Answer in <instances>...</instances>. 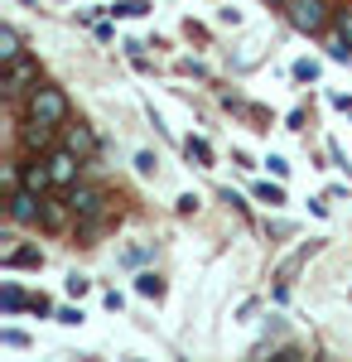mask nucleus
Segmentation results:
<instances>
[{
    "instance_id": "a211bd4d",
    "label": "nucleus",
    "mask_w": 352,
    "mask_h": 362,
    "mask_svg": "<svg viewBox=\"0 0 352 362\" xmlns=\"http://www.w3.org/2000/svg\"><path fill=\"white\" fill-rule=\"evenodd\" d=\"M0 343H5V348H25L29 338L20 334V329H5V334H0Z\"/></svg>"
},
{
    "instance_id": "7ed1b4c3",
    "label": "nucleus",
    "mask_w": 352,
    "mask_h": 362,
    "mask_svg": "<svg viewBox=\"0 0 352 362\" xmlns=\"http://www.w3.org/2000/svg\"><path fill=\"white\" fill-rule=\"evenodd\" d=\"M25 112L34 116V121H49V126H63V121H68V97H63V92H58V87H34V92H29L25 97Z\"/></svg>"
},
{
    "instance_id": "1a4fd4ad",
    "label": "nucleus",
    "mask_w": 352,
    "mask_h": 362,
    "mask_svg": "<svg viewBox=\"0 0 352 362\" xmlns=\"http://www.w3.org/2000/svg\"><path fill=\"white\" fill-rule=\"evenodd\" d=\"M20 266H44V251H39V247H15V251H5V271H20Z\"/></svg>"
},
{
    "instance_id": "4468645a",
    "label": "nucleus",
    "mask_w": 352,
    "mask_h": 362,
    "mask_svg": "<svg viewBox=\"0 0 352 362\" xmlns=\"http://www.w3.org/2000/svg\"><path fill=\"white\" fill-rule=\"evenodd\" d=\"M145 10H150L145 0H116V5H111V15H121V20H140Z\"/></svg>"
},
{
    "instance_id": "f257e3e1",
    "label": "nucleus",
    "mask_w": 352,
    "mask_h": 362,
    "mask_svg": "<svg viewBox=\"0 0 352 362\" xmlns=\"http://www.w3.org/2000/svg\"><path fill=\"white\" fill-rule=\"evenodd\" d=\"M34 87H39V63H34V58L5 63V78H0V97H5V102H25Z\"/></svg>"
},
{
    "instance_id": "20e7f679",
    "label": "nucleus",
    "mask_w": 352,
    "mask_h": 362,
    "mask_svg": "<svg viewBox=\"0 0 352 362\" xmlns=\"http://www.w3.org/2000/svg\"><path fill=\"white\" fill-rule=\"evenodd\" d=\"M44 160H49V174H54V184H58V189H68V184H78L82 165H87V160H82L78 150H68V145H54V150H49Z\"/></svg>"
},
{
    "instance_id": "ddd939ff",
    "label": "nucleus",
    "mask_w": 352,
    "mask_h": 362,
    "mask_svg": "<svg viewBox=\"0 0 352 362\" xmlns=\"http://www.w3.org/2000/svg\"><path fill=\"white\" fill-rule=\"evenodd\" d=\"M184 150H189V160H198V165H203V169L213 165V145H208V140L189 136V145H184Z\"/></svg>"
},
{
    "instance_id": "0eeeda50",
    "label": "nucleus",
    "mask_w": 352,
    "mask_h": 362,
    "mask_svg": "<svg viewBox=\"0 0 352 362\" xmlns=\"http://www.w3.org/2000/svg\"><path fill=\"white\" fill-rule=\"evenodd\" d=\"M20 184H25V189H34V194H44V189L54 184L49 160H25V165H20Z\"/></svg>"
},
{
    "instance_id": "4be33fe9",
    "label": "nucleus",
    "mask_w": 352,
    "mask_h": 362,
    "mask_svg": "<svg viewBox=\"0 0 352 362\" xmlns=\"http://www.w3.org/2000/svg\"><path fill=\"white\" fill-rule=\"evenodd\" d=\"M29 309H34V314H49V309H54V305H49L44 295H29Z\"/></svg>"
},
{
    "instance_id": "412c9836",
    "label": "nucleus",
    "mask_w": 352,
    "mask_h": 362,
    "mask_svg": "<svg viewBox=\"0 0 352 362\" xmlns=\"http://www.w3.org/2000/svg\"><path fill=\"white\" fill-rule=\"evenodd\" d=\"M136 169H140V174H155V155H150V150H145V155H136Z\"/></svg>"
},
{
    "instance_id": "a878e982",
    "label": "nucleus",
    "mask_w": 352,
    "mask_h": 362,
    "mask_svg": "<svg viewBox=\"0 0 352 362\" xmlns=\"http://www.w3.org/2000/svg\"><path fill=\"white\" fill-rule=\"evenodd\" d=\"M266 5H285V0H266Z\"/></svg>"
},
{
    "instance_id": "f3484780",
    "label": "nucleus",
    "mask_w": 352,
    "mask_h": 362,
    "mask_svg": "<svg viewBox=\"0 0 352 362\" xmlns=\"http://www.w3.org/2000/svg\"><path fill=\"white\" fill-rule=\"evenodd\" d=\"M256 198H261V203H271V208H280V203H285V189H280V184H261Z\"/></svg>"
},
{
    "instance_id": "dca6fc26",
    "label": "nucleus",
    "mask_w": 352,
    "mask_h": 362,
    "mask_svg": "<svg viewBox=\"0 0 352 362\" xmlns=\"http://www.w3.org/2000/svg\"><path fill=\"white\" fill-rule=\"evenodd\" d=\"M319 73H324V68H319L314 58H299V63H295V78H299V83H314Z\"/></svg>"
},
{
    "instance_id": "6e6552de",
    "label": "nucleus",
    "mask_w": 352,
    "mask_h": 362,
    "mask_svg": "<svg viewBox=\"0 0 352 362\" xmlns=\"http://www.w3.org/2000/svg\"><path fill=\"white\" fill-rule=\"evenodd\" d=\"M63 145H68V150H78L82 160H92V155H97V136H92L87 126H68V136H63Z\"/></svg>"
},
{
    "instance_id": "f03ea898",
    "label": "nucleus",
    "mask_w": 352,
    "mask_h": 362,
    "mask_svg": "<svg viewBox=\"0 0 352 362\" xmlns=\"http://www.w3.org/2000/svg\"><path fill=\"white\" fill-rule=\"evenodd\" d=\"M285 15L299 34H328V20H333L328 0H285Z\"/></svg>"
},
{
    "instance_id": "6ab92c4d",
    "label": "nucleus",
    "mask_w": 352,
    "mask_h": 362,
    "mask_svg": "<svg viewBox=\"0 0 352 362\" xmlns=\"http://www.w3.org/2000/svg\"><path fill=\"white\" fill-rule=\"evenodd\" d=\"M87 285H92V280L73 271V276H68V295H87Z\"/></svg>"
},
{
    "instance_id": "2eb2a0df",
    "label": "nucleus",
    "mask_w": 352,
    "mask_h": 362,
    "mask_svg": "<svg viewBox=\"0 0 352 362\" xmlns=\"http://www.w3.org/2000/svg\"><path fill=\"white\" fill-rule=\"evenodd\" d=\"M0 305H5V314H15V309H29V300L20 295V285H5L0 290Z\"/></svg>"
},
{
    "instance_id": "aec40b11",
    "label": "nucleus",
    "mask_w": 352,
    "mask_h": 362,
    "mask_svg": "<svg viewBox=\"0 0 352 362\" xmlns=\"http://www.w3.org/2000/svg\"><path fill=\"white\" fill-rule=\"evenodd\" d=\"M58 324H68V329H78V324H82V309H58Z\"/></svg>"
},
{
    "instance_id": "f8f14e48",
    "label": "nucleus",
    "mask_w": 352,
    "mask_h": 362,
    "mask_svg": "<svg viewBox=\"0 0 352 362\" xmlns=\"http://www.w3.org/2000/svg\"><path fill=\"white\" fill-rule=\"evenodd\" d=\"M136 295H145V300H164V280L155 276V271H140L136 276Z\"/></svg>"
},
{
    "instance_id": "423d86ee",
    "label": "nucleus",
    "mask_w": 352,
    "mask_h": 362,
    "mask_svg": "<svg viewBox=\"0 0 352 362\" xmlns=\"http://www.w3.org/2000/svg\"><path fill=\"white\" fill-rule=\"evenodd\" d=\"M63 198H68L73 218H92V213H102V203H107L97 184H68V194H63Z\"/></svg>"
},
{
    "instance_id": "39448f33",
    "label": "nucleus",
    "mask_w": 352,
    "mask_h": 362,
    "mask_svg": "<svg viewBox=\"0 0 352 362\" xmlns=\"http://www.w3.org/2000/svg\"><path fill=\"white\" fill-rule=\"evenodd\" d=\"M54 131H58V126H49V121L25 116V126H20V145H25L29 155H49V150H54Z\"/></svg>"
},
{
    "instance_id": "9b49d317",
    "label": "nucleus",
    "mask_w": 352,
    "mask_h": 362,
    "mask_svg": "<svg viewBox=\"0 0 352 362\" xmlns=\"http://www.w3.org/2000/svg\"><path fill=\"white\" fill-rule=\"evenodd\" d=\"M68 218H73L68 198H63V203H44V227H49V232H58V227H68Z\"/></svg>"
},
{
    "instance_id": "5701e85b",
    "label": "nucleus",
    "mask_w": 352,
    "mask_h": 362,
    "mask_svg": "<svg viewBox=\"0 0 352 362\" xmlns=\"http://www.w3.org/2000/svg\"><path fill=\"white\" fill-rule=\"evenodd\" d=\"M179 213H198V194H184V198H179Z\"/></svg>"
},
{
    "instance_id": "393cba45",
    "label": "nucleus",
    "mask_w": 352,
    "mask_h": 362,
    "mask_svg": "<svg viewBox=\"0 0 352 362\" xmlns=\"http://www.w3.org/2000/svg\"><path fill=\"white\" fill-rule=\"evenodd\" d=\"M338 29H343V34L352 39V10H343V15H338Z\"/></svg>"
},
{
    "instance_id": "b1692460",
    "label": "nucleus",
    "mask_w": 352,
    "mask_h": 362,
    "mask_svg": "<svg viewBox=\"0 0 352 362\" xmlns=\"http://www.w3.org/2000/svg\"><path fill=\"white\" fill-rule=\"evenodd\" d=\"M271 174H275V179H285V174H290V165H285L280 155H271Z\"/></svg>"
},
{
    "instance_id": "9d476101",
    "label": "nucleus",
    "mask_w": 352,
    "mask_h": 362,
    "mask_svg": "<svg viewBox=\"0 0 352 362\" xmlns=\"http://www.w3.org/2000/svg\"><path fill=\"white\" fill-rule=\"evenodd\" d=\"M15 58H25V44H20V34L5 25L0 29V63H15Z\"/></svg>"
}]
</instances>
